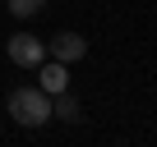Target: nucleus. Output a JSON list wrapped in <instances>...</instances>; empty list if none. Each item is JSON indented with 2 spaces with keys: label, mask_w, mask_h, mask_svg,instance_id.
I'll list each match as a JSON object with an SVG mask.
<instances>
[{
  "label": "nucleus",
  "mask_w": 157,
  "mask_h": 147,
  "mask_svg": "<svg viewBox=\"0 0 157 147\" xmlns=\"http://www.w3.org/2000/svg\"><path fill=\"white\" fill-rule=\"evenodd\" d=\"M46 51H51L56 60H65V64H69V60H83V55H88V41L78 37V32H69V28H65V32H56V37L46 41Z\"/></svg>",
  "instance_id": "3"
},
{
  "label": "nucleus",
  "mask_w": 157,
  "mask_h": 147,
  "mask_svg": "<svg viewBox=\"0 0 157 147\" xmlns=\"http://www.w3.org/2000/svg\"><path fill=\"white\" fill-rule=\"evenodd\" d=\"M5 51H10V60H14L19 69H37V64L46 60V41H42V37H33V32H14Z\"/></svg>",
  "instance_id": "2"
},
{
  "label": "nucleus",
  "mask_w": 157,
  "mask_h": 147,
  "mask_svg": "<svg viewBox=\"0 0 157 147\" xmlns=\"http://www.w3.org/2000/svg\"><path fill=\"white\" fill-rule=\"evenodd\" d=\"M51 115H60L65 124H78V120H83V106H78V97L65 88V92H56V97H51Z\"/></svg>",
  "instance_id": "5"
},
{
  "label": "nucleus",
  "mask_w": 157,
  "mask_h": 147,
  "mask_svg": "<svg viewBox=\"0 0 157 147\" xmlns=\"http://www.w3.org/2000/svg\"><path fill=\"white\" fill-rule=\"evenodd\" d=\"M10 115H14V124H23V129H42V124L51 120V97H46L42 88H14V92H10Z\"/></svg>",
  "instance_id": "1"
},
{
  "label": "nucleus",
  "mask_w": 157,
  "mask_h": 147,
  "mask_svg": "<svg viewBox=\"0 0 157 147\" xmlns=\"http://www.w3.org/2000/svg\"><path fill=\"white\" fill-rule=\"evenodd\" d=\"M37 78H42L37 88H42L46 97H56V92H65V88H69V69H65V60H51V64L42 60V64H37Z\"/></svg>",
  "instance_id": "4"
},
{
  "label": "nucleus",
  "mask_w": 157,
  "mask_h": 147,
  "mask_svg": "<svg viewBox=\"0 0 157 147\" xmlns=\"http://www.w3.org/2000/svg\"><path fill=\"white\" fill-rule=\"evenodd\" d=\"M5 5H10L14 19H37V14L46 9V0H5Z\"/></svg>",
  "instance_id": "6"
}]
</instances>
